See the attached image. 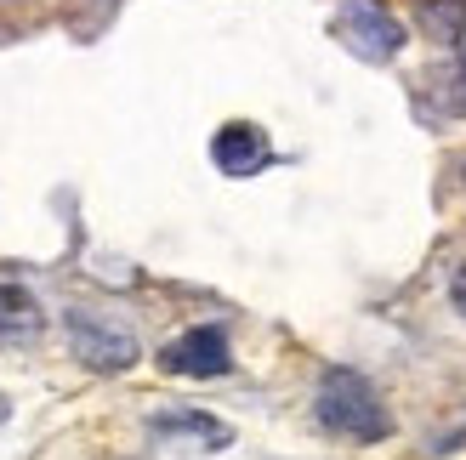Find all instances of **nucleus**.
Segmentation results:
<instances>
[{"label": "nucleus", "instance_id": "f257e3e1", "mask_svg": "<svg viewBox=\"0 0 466 460\" xmlns=\"http://www.w3.org/2000/svg\"><path fill=\"white\" fill-rule=\"evenodd\" d=\"M313 409H319V426L347 438V444H381L392 432L387 409H381V393L359 370H324Z\"/></svg>", "mask_w": 466, "mask_h": 460}, {"label": "nucleus", "instance_id": "f03ea898", "mask_svg": "<svg viewBox=\"0 0 466 460\" xmlns=\"http://www.w3.org/2000/svg\"><path fill=\"white\" fill-rule=\"evenodd\" d=\"M336 40L359 63H392L404 52V23L392 17L381 0H347L336 12Z\"/></svg>", "mask_w": 466, "mask_h": 460}, {"label": "nucleus", "instance_id": "7ed1b4c3", "mask_svg": "<svg viewBox=\"0 0 466 460\" xmlns=\"http://www.w3.org/2000/svg\"><path fill=\"white\" fill-rule=\"evenodd\" d=\"M68 347H75V358L86 364V370H108V375H120L137 364V335L126 325H114V318L103 313H68Z\"/></svg>", "mask_w": 466, "mask_h": 460}, {"label": "nucleus", "instance_id": "20e7f679", "mask_svg": "<svg viewBox=\"0 0 466 460\" xmlns=\"http://www.w3.org/2000/svg\"><path fill=\"white\" fill-rule=\"evenodd\" d=\"M159 364H166L171 375L211 381V375H228L233 370V353H228V335L217 325H194V330H182L177 341L159 347Z\"/></svg>", "mask_w": 466, "mask_h": 460}, {"label": "nucleus", "instance_id": "39448f33", "mask_svg": "<svg viewBox=\"0 0 466 460\" xmlns=\"http://www.w3.org/2000/svg\"><path fill=\"white\" fill-rule=\"evenodd\" d=\"M211 159H217V171H222V176H256V171H268V165H273V143H268V131H262V125H250V120H228V125L211 136Z\"/></svg>", "mask_w": 466, "mask_h": 460}, {"label": "nucleus", "instance_id": "423d86ee", "mask_svg": "<svg viewBox=\"0 0 466 460\" xmlns=\"http://www.w3.org/2000/svg\"><path fill=\"white\" fill-rule=\"evenodd\" d=\"M148 432L171 449H199V455H217L233 444V426L217 415H199V409H166V415L148 421Z\"/></svg>", "mask_w": 466, "mask_h": 460}, {"label": "nucleus", "instance_id": "0eeeda50", "mask_svg": "<svg viewBox=\"0 0 466 460\" xmlns=\"http://www.w3.org/2000/svg\"><path fill=\"white\" fill-rule=\"evenodd\" d=\"M40 325V307H35V295L29 290H17L0 279V335H17V330H35Z\"/></svg>", "mask_w": 466, "mask_h": 460}, {"label": "nucleus", "instance_id": "6e6552de", "mask_svg": "<svg viewBox=\"0 0 466 460\" xmlns=\"http://www.w3.org/2000/svg\"><path fill=\"white\" fill-rule=\"evenodd\" d=\"M421 6H427V23H432V35H450V40H455L461 17H466V0H421Z\"/></svg>", "mask_w": 466, "mask_h": 460}, {"label": "nucleus", "instance_id": "1a4fd4ad", "mask_svg": "<svg viewBox=\"0 0 466 460\" xmlns=\"http://www.w3.org/2000/svg\"><path fill=\"white\" fill-rule=\"evenodd\" d=\"M461 449H466V415L450 432H438V438H432V455H461Z\"/></svg>", "mask_w": 466, "mask_h": 460}, {"label": "nucleus", "instance_id": "9d476101", "mask_svg": "<svg viewBox=\"0 0 466 460\" xmlns=\"http://www.w3.org/2000/svg\"><path fill=\"white\" fill-rule=\"evenodd\" d=\"M450 302H455V313L466 318V267L455 273V285H450Z\"/></svg>", "mask_w": 466, "mask_h": 460}, {"label": "nucleus", "instance_id": "9b49d317", "mask_svg": "<svg viewBox=\"0 0 466 460\" xmlns=\"http://www.w3.org/2000/svg\"><path fill=\"white\" fill-rule=\"evenodd\" d=\"M12 415V404H6V393H0V421H6Z\"/></svg>", "mask_w": 466, "mask_h": 460}]
</instances>
